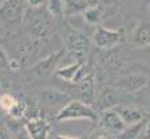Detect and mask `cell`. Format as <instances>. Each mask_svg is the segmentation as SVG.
Listing matches in <instances>:
<instances>
[{
	"instance_id": "4fadbf2b",
	"label": "cell",
	"mask_w": 150,
	"mask_h": 139,
	"mask_svg": "<svg viewBox=\"0 0 150 139\" xmlns=\"http://www.w3.org/2000/svg\"><path fill=\"white\" fill-rule=\"evenodd\" d=\"M133 43L137 47H149L150 46V22L142 20L138 23L133 32Z\"/></svg>"
},
{
	"instance_id": "30bf717a",
	"label": "cell",
	"mask_w": 150,
	"mask_h": 139,
	"mask_svg": "<svg viewBox=\"0 0 150 139\" xmlns=\"http://www.w3.org/2000/svg\"><path fill=\"white\" fill-rule=\"evenodd\" d=\"M28 134L32 139H47L50 134V123L43 119V118H36V119H30L25 123Z\"/></svg>"
},
{
	"instance_id": "2e32d148",
	"label": "cell",
	"mask_w": 150,
	"mask_h": 139,
	"mask_svg": "<svg viewBox=\"0 0 150 139\" xmlns=\"http://www.w3.org/2000/svg\"><path fill=\"white\" fill-rule=\"evenodd\" d=\"M8 134L11 139H32L31 135L28 134L25 124H20L13 122V126H8Z\"/></svg>"
},
{
	"instance_id": "d6986e66",
	"label": "cell",
	"mask_w": 150,
	"mask_h": 139,
	"mask_svg": "<svg viewBox=\"0 0 150 139\" xmlns=\"http://www.w3.org/2000/svg\"><path fill=\"white\" fill-rule=\"evenodd\" d=\"M25 114H27V106H25L24 102H20V100H18V103H16V104L11 108V111L8 112V115L12 118L13 121L22 119L23 116H25Z\"/></svg>"
},
{
	"instance_id": "7402d4cb",
	"label": "cell",
	"mask_w": 150,
	"mask_h": 139,
	"mask_svg": "<svg viewBox=\"0 0 150 139\" xmlns=\"http://www.w3.org/2000/svg\"><path fill=\"white\" fill-rule=\"evenodd\" d=\"M141 139H150V121L146 122V124L141 131Z\"/></svg>"
},
{
	"instance_id": "9c48e42d",
	"label": "cell",
	"mask_w": 150,
	"mask_h": 139,
	"mask_svg": "<svg viewBox=\"0 0 150 139\" xmlns=\"http://www.w3.org/2000/svg\"><path fill=\"white\" fill-rule=\"evenodd\" d=\"M63 54H64V49H60L58 52H54L51 55H48L46 59L40 60V62L36 64V68H35V72H36L39 76L44 78L51 75L52 72L56 71V66L60 62Z\"/></svg>"
},
{
	"instance_id": "9a60e30c",
	"label": "cell",
	"mask_w": 150,
	"mask_h": 139,
	"mask_svg": "<svg viewBox=\"0 0 150 139\" xmlns=\"http://www.w3.org/2000/svg\"><path fill=\"white\" fill-rule=\"evenodd\" d=\"M83 19L90 25H99V23L103 19V9L97 6L87 7L83 11Z\"/></svg>"
},
{
	"instance_id": "7c38bea8",
	"label": "cell",
	"mask_w": 150,
	"mask_h": 139,
	"mask_svg": "<svg viewBox=\"0 0 150 139\" xmlns=\"http://www.w3.org/2000/svg\"><path fill=\"white\" fill-rule=\"evenodd\" d=\"M40 100L44 104L50 106V107H56V106L62 104H67L69 100V95H66L64 92L55 88H46V90L40 91Z\"/></svg>"
},
{
	"instance_id": "ffe728a7",
	"label": "cell",
	"mask_w": 150,
	"mask_h": 139,
	"mask_svg": "<svg viewBox=\"0 0 150 139\" xmlns=\"http://www.w3.org/2000/svg\"><path fill=\"white\" fill-rule=\"evenodd\" d=\"M18 103V99L15 96L9 95V94H3V95H0V108L4 110V111L9 112L11 111V108Z\"/></svg>"
},
{
	"instance_id": "3957f363",
	"label": "cell",
	"mask_w": 150,
	"mask_h": 139,
	"mask_svg": "<svg viewBox=\"0 0 150 139\" xmlns=\"http://www.w3.org/2000/svg\"><path fill=\"white\" fill-rule=\"evenodd\" d=\"M123 40L121 31L110 30L103 25H98L93 34V43L100 49H110L117 47Z\"/></svg>"
},
{
	"instance_id": "d4e9b609",
	"label": "cell",
	"mask_w": 150,
	"mask_h": 139,
	"mask_svg": "<svg viewBox=\"0 0 150 139\" xmlns=\"http://www.w3.org/2000/svg\"><path fill=\"white\" fill-rule=\"evenodd\" d=\"M54 139H78V138H72V136H66V135H56Z\"/></svg>"
},
{
	"instance_id": "8fae6325",
	"label": "cell",
	"mask_w": 150,
	"mask_h": 139,
	"mask_svg": "<svg viewBox=\"0 0 150 139\" xmlns=\"http://www.w3.org/2000/svg\"><path fill=\"white\" fill-rule=\"evenodd\" d=\"M149 83V78L145 74L141 72H135V74H130L123 79L122 82V87L126 92H138V91L144 90Z\"/></svg>"
},
{
	"instance_id": "cb8c5ba5",
	"label": "cell",
	"mask_w": 150,
	"mask_h": 139,
	"mask_svg": "<svg viewBox=\"0 0 150 139\" xmlns=\"http://www.w3.org/2000/svg\"><path fill=\"white\" fill-rule=\"evenodd\" d=\"M0 139H11V136H9L8 131L3 130V128H0Z\"/></svg>"
},
{
	"instance_id": "7a4b0ae2",
	"label": "cell",
	"mask_w": 150,
	"mask_h": 139,
	"mask_svg": "<svg viewBox=\"0 0 150 139\" xmlns=\"http://www.w3.org/2000/svg\"><path fill=\"white\" fill-rule=\"evenodd\" d=\"M63 40H64L66 49L69 51L72 58L76 59V62H82L88 54L90 40L79 30L69 28L63 35Z\"/></svg>"
},
{
	"instance_id": "5bb4252c",
	"label": "cell",
	"mask_w": 150,
	"mask_h": 139,
	"mask_svg": "<svg viewBox=\"0 0 150 139\" xmlns=\"http://www.w3.org/2000/svg\"><path fill=\"white\" fill-rule=\"evenodd\" d=\"M22 15V7L19 0H7L0 9V18L6 22H16Z\"/></svg>"
},
{
	"instance_id": "603a6c76",
	"label": "cell",
	"mask_w": 150,
	"mask_h": 139,
	"mask_svg": "<svg viewBox=\"0 0 150 139\" xmlns=\"http://www.w3.org/2000/svg\"><path fill=\"white\" fill-rule=\"evenodd\" d=\"M27 3L34 8H39V7L44 6L47 3V0H27Z\"/></svg>"
},
{
	"instance_id": "277c9868",
	"label": "cell",
	"mask_w": 150,
	"mask_h": 139,
	"mask_svg": "<svg viewBox=\"0 0 150 139\" xmlns=\"http://www.w3.org/2000/svg\"><path fill=\"white\" fill-rule=\"evenodd\" d=\"M95 104L100 111H109L121 104V94L114 87H103L95 99Z\"/></svg>"
},
{
	"instance_id": "52a82bcc",
	"label": "cell",
	"mask_w": 150,
	"mask_h": 139,
	"mask_svg": "<svg viewBox=\"0 0 150 139\" xmlns=\"http://www.w3.org/2000/svg\"><path fill=\"white\" fill-rule=\"evenodd\" d=\"M98 122L100 123V127H102V128H105L106 131H110V133L122 134L126 128L125 123L122 122L121 116H119V114L117 112L115 108L109 110V111H105L102 115V118H100Z\"/></svg>"
},
{
	"instance_id": "44dd1931",
	"label": "cell",
	"mask_w": 150,
	"mask_h": 139,
	"mask_svg": "<svg viewBox=\"0 0 150 139\" xmlns=\"http://www.w3.org/2000/svg\"><path fill=\"white\" fill-rule=\"evenodd\" d=\"M9 70V59L4 49L0 48V71H7Z\"/></svg>"
},
{
	"instance_id": "e0dca14e",
	"label": "cell",
	"mask_w": 150,
	"mask_h": 139,
	"mask_svg": "<svg viewBox=\"0 0 150 139\" xmlns=\"http://www.w3.org/2000/svg\"><path fill=\"white\" fill-rule=\"evenodd\" d=\"M87 8V3L84 0H64V13L83 12Z\"/></svg>"
},
{
	"instance_id": "5b68a950",
	"label": "cell",
	"mask_w": 150,
	"mask_h": 139,
	"mask_svg": "<svg viewBox=\"0 0 150 139\" xmlns=\"http://www.w3.org/2000/svg\"><path fill=\"white\" fill-rule=\"evenodd\" d=\"M55 74L64 82H70V83L75 84H78L86 75H88L86 72V66L83 62H75L72 64L66 66V67L56 68Z\"/></svg>"
},
{
	"instance_id": "ba28073f",
	"label": "cell",
	"mask_w": 150,
	"mask_h": 139,
	"mask_svg": "<svg viewBox=\"0 0 150 139\" xmlns=\"http://www.w3.org/2000/svg\"><path fill=\"white\" fill-rule=\"evenodd\" d=\"M117 112L119 114L122 122L125 123L126 127H131V126H137V124L142 123L145 119L144 112L141 111L139 108L133 107V106H123L119 104L118 107H115Z\"/></svg>"
},
{
	"instance_id": "6da1fadb",
	"label": "cell",
	"mask_w": 150,
	"mask_h": 139,
	"mask_svg": "<svg viewBox=\"0 0 150 139\" xmlns=\"http://www.w3.org/2000/svg\"><path fill=\"white\" fill-rule=\"evenodd\" d=\"M55 119L58 122L66 121H76V119H86L97 123L99 121L97 111L93 108V106H88L81 100H70L66 106H63L59 111L56 112Z\"/></svg>"
},
{
	"instance_id": "8992f818",
	"label": "cell",
	"mask_w": 150,
	"mask_h": 139,
	"mask_svg": "<svg viewBox=\"0 0 150 139\" xmlns=\"http://www.w3.org/2000/svg\"><path fill=\"white\" fill-rule=\"evenodd\" d=\"M79 100L88 106H93L97 99V88H95V78L93 74H88L79 82L78 84Z\"/></svg>"
},
{
	"instance_id": "ac0fdd59",
	"label": "cell",
	"mask_w": 150,
	"mask_h": 139,
	"mask_svg": "<svg viewBox=\"0 0 150 139\" xmlns=\"http://www.w3.org/2000/svg\"><path fill=\"white\" fill-rule=\"evenodd\" d=\"M47 9L52 16L64 13V0H47Z\"/></svg>"
}]
</instances>
